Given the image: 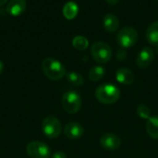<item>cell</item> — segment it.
I'll return each instance as SVG.
<instances>
[{"label":"cell","instance_id":"cell-1","mask_svg":"<svg viewBox=\"0 0 158 158\" xmlns=\"http://www.w3.org/2000/svg\"><path fill=\"white\" fill-rule=\"evenodd\" d=\"M95 98L99 102L110 105L118 101L120 98V91L119 88L113 84H102L97 87L95 90Z\"/></svg>","mask_w":158,"mask_h":158},{"label":"cell","instance_id":"cell-2","mask_svg":"<svg viewBox=\"0 0 158 158\" xmlns=\"http://www.w3.org/2000/svg\"><path fill=\"white\" fill-rule=\"evenodd\" d=\"M42 69L45 76L54 81L60 80L66 75L65 66L53 58H45L42 62Z\"/></svg>","mask_w":158,"mask_h":158},{"label":"cell","instance_id":"cell-3","mask_svg":"<svg viewBox=\"0 0 158 158\" xmlns=\"http://www.w3.org/2000/svg\"><path fill=\"white\" fill-rule=\"evenodd\" d=\"M62 107L69 114H76L81 107V97L75 90H69L62 97Z\"/></svg>","mask_w":158,"mask_h":158},{"label":"cell","instance_id":"cell-4","mask_svg":"<svg viewBox=\"0 0 158 158\" xmlns=\"http://www.w3.org/2000/svg\"><path fill=\"white\" fill-rule=\"evenodd\" d=\"M91 54L94 60L99 63H106L112 58V49L105 42H95L91 48Z\"/></svg>","mask_w":158,"mask_h":158},{"label":"cell","instance_id":"cell-5","mask_svg":"<svg viewBox=\"0 0 158 158\" xmlns=\"http://www.w3.org/2000/svg\"><path fill=\"white\" fill-rule=\"evenodd\" d=\"M42 131L49 139L57 138L62 131V125L58 118L53 115L46 116L42 123Z\"/></svg>","mask_w":158,"mask_h":158},{"label":"cell","instance_id":"cell-6","mask_svg":"<svg viewBox=\"0 0 158 158\" xmlns=\"http://www.w3.org/2000/svg\"><path fill=\"white\" fill-rule=\"evenodd\" d=\"M137 40H138V33L133 27L131 26H126L122 28L117 35V41L118 45L123 48H127L134 46Z\"/></svg>","mask_w":158,"mask_h":158},{"label":"cell","instance_id":"cell-7","mask_svg":"<svg viewBox=\"0 0 158 158\" xmlns=\"http://www.w3.org/2000/svg\"><path fill=\"white\" fill-rule=\"evenodd\" d=\"M26 151L28 156L31 158H50L51 151L47 144L39 142L33 141L27 144Z\"/></svg>","mask_w":158,"mask_h":158},{"label":"cell","instance_id":"cell-8","mask_svg":"<svg viewBox=\"0 0 158 158\" xmlns=\"http://www.w3.org/2000/svg\"><path fill=\"white\" fill-rule=\"evenodd\" d=\"M155 59V51L149 47H143L138 54L136 58V64L141 69H145L152 64Z\"/></svg>","mask_w":158,"mask_h":158},{"label":"cell","instance_id":"cell-9","mask_svg":"<svg viewBox=\"0 0 158 158\" xmlns=\"http://www.w3.org/2000/svg\"><path fill=\"white\" fill-rule=\"evenodd\" d=\"M100 143L105 150L116 151L121 145V139L114 133H106L101 137Z\"/></svg>","mask_w":158,"mask_h":158},{"label":"cell","instance_id":"cell-10","mask_svg":"<svg viewBox=\"0 0 158 158\" xmlns=\"http://www.w3.org/2000/svg\"><path fill=\"white\" fill-rule=\"evenodd\" d=\"M84 133L83 127L78 122H69L64 128V134L70 140H76L81 138Z\"/></svg>","mask_w":158,"mask_h":158},{"label":"cell","instance_id":"cell-11","mask_svg":"<svg viewBox=\"0 0 158 158\" xmlns=\"http://www.w3.org/2000/svg\"><path fill=\"white\" fill-rule=\"evenodd\" d=\"M26 0H10L6 5V11L11 16H19L26 9Z\"/></svg>","mask_w":158,"mask_h":158},{"label":"cell","instance_id":"cell-12","mask_svg":"<svg viewBox=\"0 0 158 158\" xmlns=\"http://www.w3.org/2000/svg\"><path fill=\"white\" fill-rule=\"evenodd\" d=\"M116 78L117 81L122 85H131L135 81V76L134 74L132 73L131 70L128 68H120L117 71L116 73Z\"/></svg>","mask_w":158,"mask_h":158},{"label":"cell","instance_id":"cell-13","mask_svg":"<svg viewBox=\"0 0 158 158\" xmlns=\"http://www.w3.org/2000/svg\"><path fill=\"white\" fill-rule=\"evenodd\" d=\"M104 27L109 33L116 32L119 27V20L113 13H107L104 17Z\"/></svg>","mask_w":158,"mask_h":158},{"label":"cell","instance_id":"cell-14","mask_svg":"<svg viewBox=\"0 0 158 158\" xmlns=\"http://www.w3.org/2000/svg\"><path fill=\"white\" fill-rule=\"evenodd\" d=\"M145 36L151 45L158 46V21H155L148 26Z\"/></svg>","mask_w":158,"mask_h":158},{"label":"cell","instance_id":"cell-15","mask_svg":"<svg viewBox=\"0 0 158 158\" xmlns=\"http://www.w3.org/2000/svg\"><path fill=\"white\" fill-rule=\"evenodd\" d=\"M78 11H79V7L77 3L73 1L67 2L63 7V15L68 20H73L77 16Z\"/></svg>","mask_w":158,"mask_h":158},{"label":"cell","instance_id":"cell-16","mask_svg":"<svg viewBox=\"0 0 158 158\" xmlns=\"http://www.w3.org/2000/svg\"><path fill=\"white\" fill-rule=\"evenodd\" d=\"M146 131L148 135L155 139L158 140V116L154 115L151 116L146 123Z\"/></svg>","mask_w":158,"mask_h":158},{"label":"cell","instance_id":"cell-17","mask_svg":"<svg viewBox=\"0 0 158 158\" xmlns=\"http://www.w3.org/2000/svg\"><path fill=\"white\" fill-rule=\"evenodd\" d=\"M106 74V70L103 66H94L89 71V78L92 81H99L104 77Z\"/></svg>","mask_w":158,"mask_h":158},{"label":"cell","instance_id":"cell-18","mask_svg":"<svg viewBox=\"0 0 158 158\" xmlns=\"http://www.w3.org/2000/svg\"><path fill=\"white\" fill-rule=\"evenodd\" d=\"M67 77V80L73 86H76V87H80V86H82L83 83H84V78L83 76L77 73V72H69L66 75Z\"/></svg>","mask_w":158,"mask_h":158},{"label":"cell","instance_id":"cell-19","mask_svg":"<svg viewBox=\"0 0 158 158\" xmlns=\"http://www.w3.org/2000/svg\"><path fill=\"white\" fill-rule=\"evenodd\" d=\"M72 45L75 48L79 50H84L89 46V41L86 37L82 35H77L72 40Z\"/></svg>","mask_w":158,"mask_h":158},{"label":"cell","instance_id":"cell-20","mask_svg":"<svg viewBox=\"0 0 158 158\" xmlns=\"http://www.w3.org/2000/svg\"><path fill=\"white\" fill-rule=\"evenodd\" d=\"M136 111H137V115H138L141 118H143V119L148 120V119L151 117V110H150L149 107H148L147 105H145V104H140V105L137 107Z\"/></svg>","mask_w":158,"mask_h":158},{"label":"cell","instance_id":"cell-21","mask_svg":"<svg viewBox=\"0 0 158 158\" xmlns=\"http://www.w3.org/2000/svg\"><path fill=\"white\" fill-rule=\"evenodd\" d=\"M127 56V53H126V50L124 48H120L119 50H118V53H117V57L118 60L120 61H123Z\"/></svg>","mask_w":158,"mask_h":158},{"label":"cell","instance_id":"cell-22","mask_svg":"<svg viewBox=\"0 0 158 158\" xmlns=\"http://www.w3.org/2000/svg\"><path fill=\"white\" fill-rule=\"evenodd\" d=\"M50 158H67V155L62 151H57L54 153Z\"/></svg>","mask_w":158,"mask_h":158},{"label":"cell","instance_id":"cell-23","mask_svg":"<svg viewBox=\"0 0 158 158\" xmlns=\"http://www.w3.org/2000/svg\"><path fill=\"white\" fill-rule=\"evenodd\" d=\"M108 4H110V5H116L119 0H106Z\"/></svg>","mask_w":158,"mask_h":158},{"label":"cell","instance_id":"cell-24","mask_svg":"<svg viewBox=\"0 0 158 158\" xmlns=\"http://www.w3.org/2000/svg\"><path fill=\"white\" fill-rule=\"evenodd\" d=\"M3 70H4V63L0 61V75H1V74L3 72Z\"/></svg>","mask_w":158,"mask_h":158},{"label":"cell","instance_id":"cell-25","mask_svg":"<svg viewBox=\"0 0 158 158\" xmlns=\"http://www.w3.org/2000/svg\"><path fill=\"white\" fill-rule=\"evenodd\" d=\"M7 1H8V0H0V7L3 6V5H5Z\"/></svg>","mask_w":158,"mask_h":158},{"label":"cell","instance_id":"cell-26","mask_svg":"<svg viewBox=\"0 0 158 158\" xmlns=\"http://www.w3.org/2000/svg\"><path fill=\"white\" fill-rule=\"evenodd\" d=\"M157 53H158V47H157Z\"/></svg>","mask_w":158,"mask_h":158}]
</instances>
